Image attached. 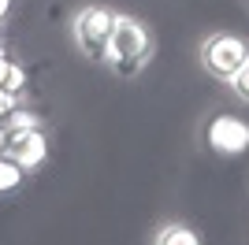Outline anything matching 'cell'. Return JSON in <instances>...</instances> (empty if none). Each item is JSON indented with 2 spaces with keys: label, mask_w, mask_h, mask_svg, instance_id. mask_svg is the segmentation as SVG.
Wrapping results in <instances>:
<instances>
[{
  "label": "cell",
  "mask_w": 249,
  "mask_h": 245,
  "mask_svg": "<svg viewBox=\"0 0 249 245\" xmlns=\"http://www.w3.org/2000/svg\"><path fill=\"white\" fill-rule=\"evenodd\" d=\"M149 56H153V34H149V26L142 19H134V15H119L115 11V26H112V37H108L104 63L119 78H134L149 63Z\"/></svg>",
  "instance_id": "obj_1"
},
{
  "label": "cell",
  "mask_w": 249,
  "mask_h": 245,
  "mask_svg": "<svg viewBox=\"0 0 249 245\" xmlns=\"http://www.w3.org/2000/svg\"><path fill=\"white\" fill-rule=\"evenodd\" d=\"M246 56H249V37L238 34V30L208 34V37L201 41V49H197V60H201V67H205V74L216 78V82H231L234 71L246 63Z\"/></svg>",
  "instance_id": "obj_2"
},
{
  "label": "cell",
  "mask_w": 249,
  "mask_h": 245,
  "mask_svg": "<svg viewBox=\"0 0 249 245\" xmlns=\"http://www.w3.org/2000/svg\"><path fill=\"white\" fill-rule=\"evenodd\" d=\"M112 26H115V11L104 8V4H86L71 22V37L78 45L86 60L104 63L108 56V37H112Z\"/></svg>",
  "instance_id": "obj_3"
},
{
  "label": "cell",
  "mask_w": 249,
  "mask_h": 245,
  "mask_svg": "<svg viewBox=\"0 0 249 245\" xmlns=\"http://www.w3.org/2000/svg\"><path fill=\"white\" fill-rule=\"evenodd\" d=\"M205 145L216 156H242L249 153V119L234 112H216L205 122Z\"/></svg>",
  "instance_id": "obj_4"
},
{
  "label": "cell",
  "mask_w": 249,
  "mask_h": 245,
  "mask_svg": "<svg viewBox=\"0 0 249 245\" xmlns=\"http://www.w3.org/2000/svg\"><path fill=\"white\" fill-rule=\"evenodd\" d=\"M49 149H52V145H49L45 126H41V130H15V134H8V141H4V153L19 163L26 175H34L37 167H45Z\"/></svg>",
  "instance_id": "obj_5"
},
{
  "label": "cell",
  "mask_w": 249,
  "mask_h": 245,
  "mask_svg": "<svg viewBox=\"0 0 249 245\" xmlns=\"http://www.w3.org/2000/svg\"><path fill=\"white\" fill-rule=\"evenodd\" d=\"M0 122H4V130H8V134H15V130H41V126H45L41 112H37V108H26V104L11 108Z\"/></svg>",
  "instance_id": "obj_6"
},
{
  "label": "cell",
  "mask_w": 249,
  "mask_h": 245,
  "mask_svg": "<svg viewBox=\"0 0 249 245\" xmlns=\"http://www.w3.org/2000/svg\"><path fill=\"white\" fill-rule=\"evenodd\" d=\"M156 245H205V242H201V234L194 230V227H186V223H167V227H160Z\"/></svg>",
  "instance_id": "obj_7"
},
{
  "label": "cell",
  "mask_w": 249,
  "mask_h": 245,
  "mask_svg": "<svg viewBox=\"0 0 249 245\" xmlns=\"http://www.w3.org/2000/svg\"><path fill=\"white\" fill-rule=\"evenodd\" d=\"M22 182H26V171L8 153H0V193H15Z\"/></svg>",
  "instance_id": "obj_8"
},
{
  "label": "cell",
  "mask_w": 249,
  "mask_h": 245,
  "mask_svg": "<svg viewBox=\"0 0 249 245\" xmlns=\"http://www.w3.org/2000/svg\"><path fill=\"white\" fill-rule=\"evenodd\" d=\"M227 86L234 89V97H238V101L249 104V56H246V63H242L238 71H234V78H231Z\"/></svg>",
  "instance_id": "obj_9"
},
{
  "label": "cell",
  "mask_w": 249,
  "mask_h": 245,
  "mask_svg": "<svg viewBox=\"0 0 249 245\" xmlns=\"http://www.w3.org/2000/svg\"><path fill=\"white\" fill-rule=\"evenodd\" d=\"M22 104V97H15V93H8V89H0V119L11 112V108H19Z\"/></svg>",
  "instance_id": "obj_10"
},
{
  "label": "cell",
  "mask_w": 249,
  "mask_h": 245,
  "mask_svg": "<svg viewBox=\"0 0 249 245\" xmlns=\"http://www.w3.org/2000/svg\"><path fill=\"white\" fill-rule=\"evenodd\" d=\"M11 8H15V0H0V22L11 15Z\"/></svg>",
  "instance_id": "obj_11"
},
{
  "label": "cell",
  "mask_w": 249,
  "mask_h": 245,
  "mask_svg": "<svg viewBox=\"0 0 249 245\" xmlns=\"http://www.w3.org/2000/svg\"><path fill=\"white\" fill-rule=\"evenodd\" d=\"M4 141H8V130H4V122H0V153H4Z\"/></svg>",
  "instance_id": "obj_12"
}]
</instances>
